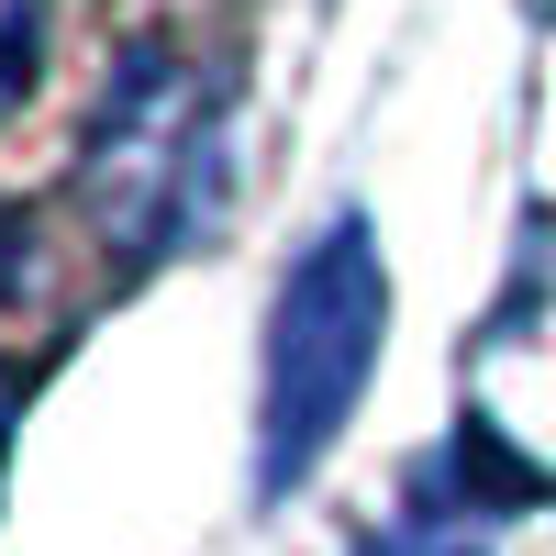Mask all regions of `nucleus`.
Masks as SVG:
<instances>
[{"label":"nucleus","mask_w":556,"mask_h":556,"mask_svg":"<svg viewBox=\"0 0 556 556\" xmlns=\"http://www.w3.org/2000/svg\"><path fill=\"white\" fill-rule=\"evenodd\" d=\"M390 334V267L379 235L345 212L323 223V245L290 267V290L267 312V401H256V479L290 490L312 479V456L345 434V412L367 401V367Z\"/></svg>","instance_id":"1"},{"label":"nucleus","mask_w":556,"mask_h":556,"mask_svg":"<svg viewBox=\"0 0 556 556\" xmlns=\"http://www.w3.org/2000/svg\"><path fill=\"white\" fill-rule=\"evenodd\" d=\"M390 556H456V545H390Z\"/></svg>","instance_id":"6"},{"label":"nucleus","mask_w":556,"mask_h":556,"mask_svg":"<svg viewBox=\"0 0 556 556\" xmlns=\"http://www.w3.org/2000/svg\"><path fill=\"white\" fill-rule=\"evenodd\" d=\"M12 412H23V390H12V367H0V468H12Z\"/></svg>","instance_id":"5"},{"label":"nucleus","mask_w":556,"mask_h":556,"mask_svg":"<svg viewBox=\"0 0 556 556\" xmlns=\"http://www.w3.org/2000/svg\"><path fill=\"white\" fill-rule=\"evenodd\" d=\"M23 256H34V235H23V212H0V301L23 290Z\"/></svg>","instance_id":"4"},{"label":"nucleus","mask_w":556,"mask_h":556,"mask_svg":"<svg viewBox=\"0 0 556 556\" xmlns=\"http://www.w3.org/2000/svg\"><path fill=\"white\" fill-rule=\"evenodd\" d=\"M23 78H34V0H0V112L23 101Z\"/></svg>","instance_id":"3"},{"label":"nucleus","mask_w":556,"mask_h":556,"mask_svg":"<svg viewBox=\"0 0 556 556\" xmlns=\"http://www.w3.org/2000/svg\"><path fill=\"white\" fill-rule=\"evenodd\" d=\"M190 178H201V89L167 45H134L101 101V146H89V212L123 256H156L190 223Z\"/></svg>","instance_id":"2"}]
</instances>
